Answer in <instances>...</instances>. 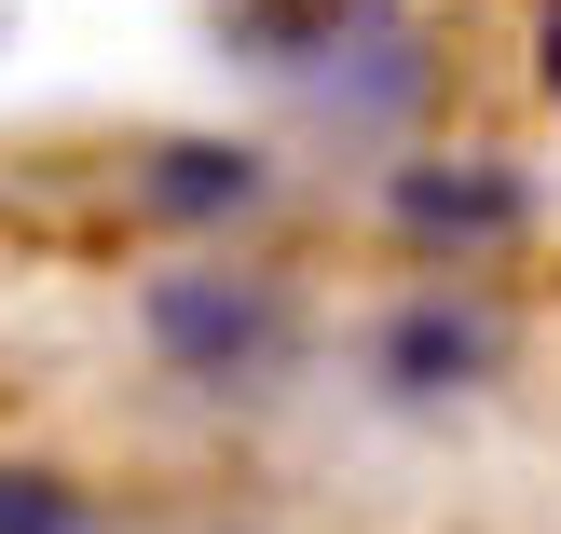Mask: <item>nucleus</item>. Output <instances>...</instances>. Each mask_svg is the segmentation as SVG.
<instances>
[{"label": "nucleus", "instance_id": "nucleus-1", "mask_svg": "<svg viewBox=\"0 0 561 534\" xmlns=\"http://www.w3.org/2000/svg\"><path fill=\"white\" fill-rule=\"evenodd\" d=\"M151 343L179 356V371L233 384V371L274 356V288H247V274H164L151 288Z\"/></svg>", "mask_w": 561, "mask_h": 534}, {"label": "nucleus", "instance_id": "nucleus-2", "mask_svg": "<svg viewBox=\"0 0 561 534\" xmlns=\"http://www.w3.org/2000/svg\"><path fill=\"white\" fill-rule=\"evenodd\" d=\"M520 219H535V192H520V164H493V151L398 164V234L411 247H493V234H520Z\"/></svg>", "mask_w": 561, "mask_h": 534}, {"label": "nucleus", "instance_id": "nucleus-3", "mask_svg": "<svg viewBox=\"0 0 561 534\" xmlns=\"http://www.w3.org/2000/svg\"><path fill=\"white\" fill-rule=\"evenodd\" d=\"M383 398H466V384H493V316L480 302H398V316H383Z\"/></svg>", "mask_w": 561, "mask_h": 534}, {"label": "nucleus", "instance_id": "nucleus-4", "mask_svg": "<svg viewBox=\"0 0 561 534\" xmlns=\"http://www.w3.org/2000/svg\"><path fill=\"white\" fill-rule=\"evenodd\" d=\"M137 192H151V219H247L261 206V151H233V137H164V151L137 164Z\"/></svg>", "mask_w": 561, "mask_h": 534}, {"label": "nucleus", "instance_id": "nucleus-5", "mask_svg": "<svg viewBox=\"0 0 561 534\" xmlns=\"http://www.w3.org/2000/svg\"><path fill=\"white\" fill-rule=\"evenodd\" d=\"M0 534H96V508L55 466H0Z\"/></svg>", "mask_w": 561, "mask_h": 534}, {"label": "nucleus", "instance_id": "nucleus-6", "mask_svg": "<svg viewBox=\"0 0 561 534\" xmlns=\"http://www.w3.org/2000/svg\"><path fill=\"white\" fill-rule=\"evenodd\" d=\"M535 69H548V96H561V0L535 14Z\"/></svg>", "mask_w": 561, "mask_h": 534}]
</instances>
